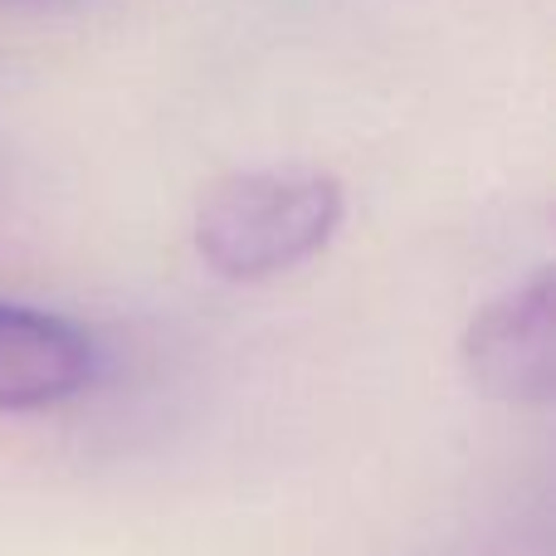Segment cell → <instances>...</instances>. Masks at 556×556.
Returning a JSON list of instances; mask_svg holds the SVG:
<instances>
[{
	"label": "cell",
	"mask_w": 556,
	"mask_h": 556,
	"mask_svg": "<svg viewBox=\"0 0 556 556\" xmlns=\"http://www.w3.org/2000/svg\"><path fill=\"white\" fill-rule=\"evenodd\" d=\"M342 225V186L323 172L269 166L220 181L195 215V250L215 274L254 283L327 250Z\"/></svg>",
	"instance_id": "obj_1"
},
{
	"label": "cell",
	"mask_w": 556,
	"mask_h": 556,
	"mask_svg": "<svg viewBox=\"0 0 556 556\" xmlns=\"http://www.w3.org/2000/svg\"><path fill=\"white\" fill-rule=\"evenodd\" d=\"M552 278L538 274L532 283L503 293L493 307H483L469 327V356L473 381L489 395L513 405H547L552 395V356H556V332H552Z\"/></svg>",
	"instance_id": "obj_2"
},
{
	"label": "cell",
	"mask_w": 556,
	"mask_h": 556,
	"mask_svg": "<svg viewBox=\"0 0 556 556\" xmlns=\"http://www.w3.org/2000/svg\"><path fill=\"white\" fill-rule=\"evenodd\" d=\"M98 376V346L78 323L45 307L0 303V410L74 401Z\"/></svg>",
	"instance_id": "obj_3"
},
{
	"label": "cell",
	"mask_w": 556,
	"mask_h": 556,
	"mask_svg": "<svg viewBox=\"0 0 556 556\" xmlns=\"http://www.w3.org/2000/svg\"><path fill=\"white\" fill-rule=\"evenodd\" d=\"M15 5H59V0H15Z\"/></svg>",
	"instance_id": "obj_4"
}]
</instances>
